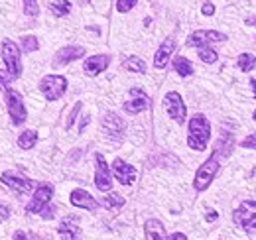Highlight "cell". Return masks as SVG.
<instances>
[{
    "mask_svg": "<svg viewBox=\"0 0 256 240\" xmlns=\"http://www.w3.org/2000/svg\"><path fill=\"white\" fill-rule=\"evenodd\" d=\"M95 185L98 191L106 193L112 189V178H110V170L102 158V154H95Z\"/></svg>",
    "mask_w": 256,
    "mask_h": 240,
    "instance_id": "obj_11",
    "label": "cell"
},
{
    "mask_svg": "<svg viewBox=\"0 0 256 240\" xmlns=\"http://www.w3.org/2000/svg\"><path fill=\"white\" fill-rule=\"evenodd\" d=\"M112 176L122 185H132L138 178V172H136V168H132L124 160H114L112 162Z\"/></svg>",
    "mask_w": 256,
    "mask_h": 240,
    "instance_id": "obj_13",
    "label": "cell"
},
{
    "mask_svg": "<svg viewBox=\"0 0 256 240\" xmlns=\"http://www.w3.org/2000/svg\"><path fill=\"white\" fill-rule=\"evenodd\" d=\"M217 218H219V212H217V210H207V212H205V220H207V222H213V220H217Z\"/></svg>",
    "mask_w": 256,
    "mask_h": 240,
    "instance_id": "obj_38",
    "label": "cell"
},
{
    "mask_svg": "<svg viewBox=\"0 0 256 240\" xmlns=\"http://www.w3.org/2000/svg\"><path fill=\"white\" fill-rule=\"evenodd\" d=\"M106 209H120V207H124V197L122 195H118V193H112V191H108L106 193V197L100 201Z\"/></svg>",
    "mask_w": 256,
    "mask_h": 240,
    "instance_id": "obj_25",
    "label": "cell"
},
{
    "mask_svg": "<svg viewBox=\"0 0 256 240\" xmlns=\"http://www.w3.org/2000/svg\"><path fill=\"white\" fill-rule=\"evenodd\" d=\"M174 69H176V73H178L180 77H190V75H193L192 61L182 58V56H178V58L174 60Z\"/></svg>",
    "mask_w": 256,
    "mask_h": 240,
    "instance_id": "obj_24",
    "label": "cell"
},
{
    "mask_svg": "<svg viewBox=\"0 0 256 240\" xmlns=\"http://www.w3.org/2000/svg\"><path fill=\"white\" fill-rule=\"evenodd\" d=\"M69 201L77 209H85V210H91V212H95L98 209V201H96L89 191H85V189H73L71 195H69Z\"/></svg>",
    "mask_w": 256,
    "mask_h": 240,
    "instance_id": "obj_15",
    "label": "cell"
},
{
    "mask_svg": "<svg viewBox=\"0 0 256 240\" xmlns=\"http://www.w3.org/2000/svg\"><path fill=\"white\" fill-rule=\"evenodd\" d=\"M50 12L56 18H64L71 12V2L69 0H52L50 2Z\"/></svg>",
    "mask_w": 256,
    "mask_h": 240,
    "instance_id": "obj_22",
    "label": "cell"
},
{
    "mask_svg": "<svg viewBox=\"0 0 256 240\" xmlns=\"http://www.w3.org/2000/svg\"><path fill=\"white\" fill-rule=\"evenodd\" d=\"M236 65L240 67L242 73H248V71H252L256 67V58L252 54H240L238 60H236Z\"/></svg>",
    "mask_w": 256,
    "mask_h": 240,
    "instance_id": "obj_27",
    "label": "cell"
},
{
    "mask_svg": "<svg viewBox=\"0 0 256 240\" xmlns=\"http://www.w3.org/2000/svg\"><path fill=\"white\" fill-rule=\"evenodd\" d=\"M83 56H85V48H81V46H65V48H62L54 56V65L56 67H62V65H67L71 61L81 60Z\"/></svg>",
    "mask_w": 256,
    "mask_h": 240,
    "instance_id": "obj_17",
    "label": "cell"
},
{
    "mask_svg": "<svg viewBox=\"0 0 256 240\" xmlns=\"http://www.w3.org/2000/svg\"><path fill=\"white\" fill-rule=\"evenodd\" d=\"M240 146H242V148H246V150H256V132L254 134H250L248 138H244Z\"/></svg>",
    "mask_w": 256,
    "mask_h": 240,
    "instance_id": "obj_35",
    "label": "cell"
},
{
    "mask_svg": "<svg viewBox=\"0 0 256 240\" xmlns=\"http://www.w3.org/2000/svg\"><path fill=\"white\" fill-rule=\"evenodd\" d=\"M2 61L6 63V71L14 79H20L22 77V56H20V48L12 40H2Z\"/></svg>",
    "mask_w": 256,
    "mask_h": 240,
    "instance_id": "obj_3",
    "label": "cell"
},
{
    "mask_svg": "<svg viewBox=\"0 0 256 240\" xmlns=\"http://www.w3.org/2000/svg\"><path fill=\"white\" fill-rule=\"evenodd\" d=\"M4 98H6V108H8V114L14 126H22L26 118H28V112H26V106H24V100H22V94L18 90L8 89L4 90Z\"/></svg>",
    "mask_w": 256,
    "mask_h": 240,
    "instance_id": "obj_4",
    "label": "cell"
},
{
    "mask_svg": "<svg viewBox=\"0 0 256 240\" xmlns=\"http://www.w3.org/2000/svg\"><path fill=\"white\" fill-rule=\"evenodd\" d=\"M170 240H188V236H186L184 232H174V234L170 236Z\"/></svg>",
    "mask_w": 256,
    "mask_h": 240,
    "instance_id": "obj_40",
    "label": "cell"
},
{
    "mask_svg": "<svg viewBox=\"0 0 256 240\" xmlns=\"http://www.w3.org/2000/svg\"><path fill=\"white\" fill-rule=\"evenodd\" d=\"M87 122H89V116H85V118L81 120V126H79V132H83V130H85V126H87Z\"/></svg>",
    "mask_w": 256,
    "mask_h": 240,
    "instance_id": "obj_41",
    "label": "cell"
},
{
    "mask_svg": "<svg viewBox=\"0 0 256 240\" xmlns=\"http://www.w3.org/2000/svg\"><path fill=\"white\" fill-rule=\"evenodd\" d=\"M0 181H2L6 187H10L12 191L20 193V195L30 193V191H32V187H34V181L30 180V178H22V176L8 174V172H4V174L0 176Z\"/></svg>",
    "mask_w": 256,
    "mask_h": 240,
    "instance_id": "obj_14",
    "label": "cell"
},
{
    "mask_svg": "<svg viewBox=\"0 0 256 240\" xmlns=\"http://www.w3.org/2000/svg\"><path fill=\"white\" fill-rule=\"evenodd\" d=\"M144 234L146 240H170L166 234V228L158 218H148L144 224Z\"/></svg>",
    "mask_w": 256,
    "mask_h": 240,
    "instance_id": "obj_20",
    "label": "cell"
},
{
    "mask_svg": "<svg viewBox=\"0 0 256 240\" xmlns=\"http://www.w3.org/2000/svg\"><path fill=\"white\" fill-rule=\"evenodd\" d=\"M40 90L48 100H58L67 90V79L64 75H46L40 81Z\"/></svg>",
    "mask_w": 256,
    "mask_h": 240,
    "instance_id": "obj_5",
    "label": "cell"
},
{
    "mask_svg": "<svg viewBox=\"0 0 256 240\" xmlns=\"http://www.w3.org/2000/svg\"><path fill=\"white\" fill-rule=\"evenodd\" d=\"M246 24H250V26H256V16H254V18H250V20H246Z\"/></svg>",
    "mask_w": 256,
    "mask_h": 240,
    "instance_id": "obj_43",
    "label": "cell"
},
{
    "mask_svg": "<svg viewBox=\"0 0 256 240\" xmlns=\"http://www.w3.org/2000/svg\"><path fill=\"white\" fill-rule=\"evenodd\" d=\"M250 85H252V90H254V98H256V79H250ZM254 122H256V112H254Z\"/></svg>",
    "mask_w": 256,
    "mask_h": 240,
    "instance_id": "obj_42",
    "label": "cell"
},
{
    "mask_svg": "<svg viewBox=\"0 0 256 240\" xmlns=\"http://www.w3.org/2000/svg\"><path fill=\"white\" fill-rule=\"evenodd\" d=\"M81 106H83L81 102H77V104L73 106V110H71V114H69V118H67V122H65V126H67V128H71V126H73V122H75V118H77V114H79V110H81Z\"/></svg>",
    "mask_w": 256,
    "mask_h": 240,
    "instance_id": "obj_34",
    "label": "cell"
},
{
    "mask_svg": "<svg viewBox=\"0 0 256 240\" xmlns=\"http://www.w3.org/2000/svg\"><path fill=\"white\" fill-rule=\"evenodd\" d=\"M38 142V132L36 130H24L20 136H18V146L22 150H32Z\"/></svg>",
    "mask_w": 256,
    "mask_h": 240,
    "instance_id": "obj_23",
    "label": "cell"
},
{
    "mask_svg": "<svg viewBox=\"0 0 256 240\" xmlns=\"http://www.w3.org/2000/svg\"><path fill=\"white\" fill-rule=\"evenodd\" d=\"M136 2H138V0H116V10H118L120 14H126V12H130V10L136 6Z\"/></svg>",
    "mask_w": 256,
    "mask_h": 240,
    "instance_id": "obj_32",
    "label": "cell"
},
{
    "mask_svg": "<svg viewBox=\"0 0 256 240\" xmlns=\"http://www.w3.org/2000/svg\"><path fill=\"white\" fill-rule=\"evenodd\" d=\"M38 48H40V44H38V38L36 36H24L22 38V50L24 52L32 54V52H38Z\"/></svg>",
    "mask_w": 256,
    "mask_h": 240,
    "instance_id": "obj_29",
    "label": "cell"
},
{
    "mask_svg": "<svg viewBox=\"0 0 256 240\" xmlns=\"http://www.w3.org/2000/svg\"><path fill=\"white\" fill-rule=\"evenodd\" d=\"M250 178H256V168L252 170V172H250Z\"/></svg>",
    "mask_w": 256,
    "mask_h": 240,
    "instance_id": "obj_44",
    "label": "cell"
},
{
    "mask_svg": "<svg viewBox=\"0 0 256 240\" xmlns=\"http://www.w3.org/2000/svg\"><path fill=\"white\" fill-rule=\"evenodd\" d=\"M211 138V124L203 114H195L188 124V146L195 152H203Z\"/></svg>",
    "mask_w": 256,
    "mask_h": 240,
    "instance_id": "obj_1",
    "label": "cell"
},
{
    "mask_svg": "<svg viewBox=\"0 0 256 240\" xmlns=\"http://www.w3.org/2000/svg\"><path fill=\"white\" fill-rule=\"evenodd\" d=\"M122 67H124L126 71H130V73H146V63L140 60V58H136V56L124 60Z\"/></svg>",
    "mask_w": 256,
    "mask_h": 240,
    "instance_id": "obj_26",
    "label": "cell"
},
{
    "mask_svg": "<svg viewBox=\"0 0 256 240\" xmlns=\"http://www.w3.org/2000/svg\"><path fill=\"white\" fill-rule=\"evenodd\" d=\"M219 42H226V36L217 30H195L188 38V46L190 48H205L211 44H219Z\"/></svg>",
    "mask_w": 256,
    "mask_h": 240,
    "instance_id": "obj_10",
    "label": "cell"
},
{
    "mask_svg": "<svg viewBox=\"0 0 256 240\" xmlns=\"http://www.w3.org/2000/svg\"><path fill=\"white\" fill-rule=\"evenodd\" d=\"M44 218H54V214H56V207H52V205H48L46 209L40 212Z\"/></svg>",
    "mask_w": 256,
    "mask_h": 240,
    "instance_id": "obj_37",
    "label": "cell"
},
{
    "mask_svg": "<svg viewBox=\"0 0 256 240\" xmlns=\"http://www.w3.org/2000/svg\"><path fill=\"white\" fill-rule=\"evenodd\" d=\"M130 96L132 98L122 104L124 112H128V114H140V112H144L150 106V98H148V94L142 89H136V87L130 89Z\"/></svg>",
    "mask_w": 256,
    "mask_h": 240,
    "instance_id": "obj_12",
    "label": "cell"
},
{
    "mask_svg": "<svg viewBox=\"0 0 256 240\" xmlns=\"http://www.w3.org/2000/svg\"><path fill=\"white\" fill-rule=\"evenodd\" d=\"M14 240H44L40 234H36L32 230H16L14 232Z\"/></svg>",
    "mask_w": 256,
    "mask_h": 240,
    "instance_id": "obj_31",
    "label": "cell"
},
{
    "mask_svg": "<svg viewBox=\"0 0 256 240\" xmlns=\"http://www.w3.org/2000/svg\"><path fill=\"white\" fill-rule=\"evenodd\" d=\"M110 63V56L106 54H98V56H91L87 58L85 63H83V73L87 77H96L98 73H102Z\"/></svg>",
    "mask_w": 256,
    "mask_h": 240,
    "instance_id": "obj_16",
    "label": "cell"
},
{
    "mask_svg": "<svg viewBox=\"0 0 256 240\" xmlns=\"http://www.w3.org/2000/svg\"><path fill=\"white\" fill-rule=\"evenodd\" d=\"M100 126L104 130V136L108 140H112V142H120L122 136H124V130H126L124 120L120 118L118 114H114V112H106L100 120Z\"/></svg>",
    "mask_w": 256,
    "mask_h": 240,
    "instance_id": "obj_9",
    "label": "cell"
},
{
    "mask_svg": "<svg viewBox=\"0 0 256 240\" xmlns=\"http://www.w3.org/2000/svg\"><path fill=\"white\" fill-rule=\"evenodd\" d=\"M232 220L244 230H256V201H242L232 210Z\"/></svg>",
    "mask_w": 256,
    "mask_h": 240,
    "instance_id": "obj_6",
    "label": "cell"
},
{
    "mask_svg": "<svg viewBox=\"0 0 256 240\" xmlns=\"http://www.w3.org/2000/svg\"><path fill=\"white\" fill-rule=\"evenodd\" d=\"M8 216H10V209H8L6 205H0V222H2V220H6Z\"/></svg>",
    "mask_w": 256,
    "mask_h": 240,
    "instance_id": "obj_39",
    "label": "cell"
},
{
    "mask_svg": "<svg viewBox=\"0 0 256 240\" xmlns=\"http://www.w3.org/2000/svg\"><path fill=\"white\" fill-rule=\"evenodd\" d=\"M24 14L28 18H36L40 14V4L38 0H24Z\"/></svg>",
    "mask_w": 256,
    "mask_h": 240,
    "instance_id": "obj_30",
    "label": "cell"
},
{
    "mask_svg": "<svg viewBox=\"0 0 256 240\" xmlns=\"http://www.w3.org/2000/svg\"><path fill=\"white\" fill-rule=\"evenodd\" d=\"M197 56H199V60L203 61V63H215L217 61V52L211 48V46H205V48H199V52H197Z\"/></svg>",
    "mask_w": 256,
    "mask_h": 240,
    "instance_id": "obj_28",
    "label": "cell"
},
{
    "mask_svg": "<svg viewBox=\"0 0 256 240\" xmlns=\"http://www.w3.org/2000/svg\"><path fill=\"white\" fill-rule=\"evenodd\" d=\"M164 106H166V112L170 114V118L174 120V122H178V124H184L186 122L188 108H186V102H184V98H182L180 92H176V90L166 92Z\"/></svg>",
    "mask_w": 256,
    "mask_h": 240,
    "instance_id": "obj_8",
    "label": "cell"
},
{
    "mask_svg": "<svg viewBox=\"0 0 256 240\" xmlns=\"http://www.w3.org/2000/svg\"><path fill=\"white\" fill-rule=\"evenodd\" d=\"M201 14H203V16H213V14H215V4L207 0V2L201 6Z\"/></svg>",
    "mask_w": 256,
    "mask_h": 240,
    "instance_id": "obj_36",
    "label": "cell"
},
{
    "mask_svg": "<svg viewBox=\"0 0 256 240\" xmlns=\"http://www.w3.org/2000/svg\"><path fill=\"white\" fill-rule=\"evenodd\" d=\"M174 52H176V40L170 36V38H166V40L162 42V46L158 48V52H156V56H154V67H156V69H164V67L168 65L170 58L174 56Z\"/></svg>",
    "mask_w": 256,
    "mask_h": 240,
    "instance_id": "obj_19",
    "label": "cell"
},
{
    "mask_svg": "<svg viewBox=\"0 0 256 240\" xmlns=\"http://www.w3.org/2000/svg\"><path fill=\"white\" fill-rule=\"evenodd\" d=\"M232 146H234V138H232V134H228L224 130L221 134V138H219V142H217V148H215L217 158H228L230 152H232Z\"/></svg>",
    "mask_w": 256,
    "mask_h": 240,
    "instance_id": "obj_21",
    "label": "cell"
},
{
    "mask_svg": "<svg viewBox=\"0 0 256 240\" xmlns=\"http://www.w3.org/2000/svg\"><path fill=\"white\" fill-rule=\"evenodd\" d=\"M77 216H64L60 226H58V234L62 240H79L81 238V228L77 224Z\"/></svg>",
    "mask_w": 256,
    "mask_h": 240,
    "instance_id": "obj_18",
    "label": "cell"
},
{
    "mask_svg": "<svg viewBox=\"0 0 256 240\" xmlns=\"http://www.w3.org/2000/svg\"><path fill=\"white\" fill-rule=\"evenodd\" d=\"M52 197H54V185L52 183H38V187H36L32 195V201L26 205V210L30 214H40L50 205Z\"/></svg>",
    "mask_w": 256,
    "mask_h": 240,
    "instance_id": "obj_7",
    "label": "cell"
},
{
    "mask_svg": "<svg viewBox=\"0 0 256 240\" xmlns=\"http://www.w3.org/2000/svg\"><path fill=\"white\" fill-rule=\"evenodd\" d=\"M14 81V77L6 71V69H0V89L2 90H8L10 89V83Z\"/></svg>",
    "mask_w": 256,
    "mask_h": 240,
    "instance_id": "obj_33",
    "label": "cell"
},
{
    "mask_svg": "<svg viewBox=\"0 0 256 240\" xmlns=\"http://www.w3.org/2000/svg\"><path fill=\"white\" fill-rule=\"evenodd\" d=\"M219 168H221V164H219V158H217V154H213L209 160H205L201 166H199V170L195 172V178H193V187H195V191H205L213 180L217 178V174H219Z\"/></svg>",
    "mask_w": 256,
    "mask_h": 240,
    "instance_id": "obj_2",
    "label": "cell"
}]
</instances>
